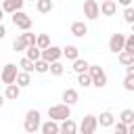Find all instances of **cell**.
<instances>
[{
  "instance_id": "15",
  "label": "cell",
  "mask_w": 134,
  "mask_h": 134,
  "mask_svg": "<svg viewBox=\"0 0 134 134\" xmlns=\"http://www.w3.org/2000/svg\"><path fill=\"white\" fill-rule=\"evenodd\" d=\"M96 119H98V126H100V128H109V126L115 124V115H113L111 111H103Z\"/></svg>"
},
{
  "instance_id": "26",
  "label": "cell",
  "mask_w": 134,
  "mask_h": 134,
  "mask_svg": "<svg viewBox=\"0 0 134 134\" xmlns=\"http://www.w3.org/2000/svg\"><path fill=\"white\" fill-rule=\"evenodd\" d=\"M48 67H50V63H46L44 59L34 61V71H36V73H46V71H48Z\"/></svg>"
},
{
  "instance_id": "20",
  "label": "cell",
  "mask_w": 134,
  "mask_h": 134,
  "mask_svg": "<svg viewBox=\"0 0 134 134\" xmlns=\"http://www.w3.org/2000/svg\"><path fill=\"white\" fill-rule=\"evenodd\" d=\"M36 8H38V13H50L54 8V2L52 0H36Z\"/></svg>"
},
{
  "instance_id": "30",
  "label": "cell",
  "mask_w": 134,
  "mask_h": 134,
  "mask_svg": "<svg viewBox=\"0 0 134 134\" xmlns=\"http://www.w3.org/2000/svg\"><path fill=\"white\" fill-rule=\"evenodd\" d=\"M13 48H15L17 52H21V50H25V48H27V44H25L23 36H17V38H15V42H13Z\"/></svg>"
},
{
  "instance_id": "21",
  "label": "cell",
  "mask_w": 134,
  "mask_h": 134,
  "mask_svg": "<svg viewBox=\"0 0 134 134\" xmlns=\"http://www.w3.org/2000/svg\"><path fill=\"white\" fill-rule=\"evenodd\" d=\"M117 59H119V63H121L124 67H128V65H132V63H134V54H132V52H128V50L117 52Z\"/></svg>"
},
{
  "instance_id": "29",
  "label": "cell",
  "mask_w": 134,
  "mask_h": 134,
  "mask_svg": "<svg viewBox=\"0 0 134 134\" xmlns=\"http://www.w3.org/2000/svg\"><path fill=\"white\" fill-rule=\"evenodd\" d=\"M48 71H50L52 75H61V73L65 71V67H63V63H61V61H54V63H50Z\"/></svg>"
},
{
  "instance_id": "41",
  "label": "cell",
  "mask_w": 134,
  "mask_h": 134,
  "mask_svg": "<svg viewBox=\"0 0 134 134\" xmlns=\"http://www.w3.org/2000/svg\"><path fill=\"white\" fill-rule=\"evenodd\" d=\"M2 17H4V10H2V6H0V23H2Z\"/></svg>"
},
{
  "instance_id": "11",
  "label": "cell",
  "mask_w": 134,
  "mask_h": 134,
  "mask_svg": "<svg viewBox=\"0 0 134 134\" xmlns=\"http://www.w3.org/2000/svg\"><path fill=\"white\" fill-rule=\"evenodd\" d=\"M98 6H100V15H105V17H113L117 13V2L115 0H103Z\"/></svg>"
},
{
  "instance_id": "13",
  "label": "cell",
  "mask_w": 134,
  "mask_h": 134,
  "mask_svg": "<svg viewBox=\"0 0 134 134\" xmlns=\"http://www.w3.org/2000/svg\"><path fill=\"white\" fill-rule=\"evenodd\" d=\"M86 34H88V25H86L84 21H73V23H71V36L84 38Z\"/></svg>"
},
{
  "instance_id": "8",
  "label": "cell",
  "mask_w": 134,
  "mask_h": 134,
  "mask_svg": "<svg viewBox=\"0 0 134 134\" xmlns=\"http://www.w3.org/2000/svg\"><path fill=\"white\" fill-rule=\"evenodd\" d=\"M63 57V48H59V46H48V48H44L42 50V59L46 61V63H54V61H59Z\"/></svg>"
},
{
  "instance_id": "1",
  "label": "cell",
  "mask_w": 134,
  "mask_h": 134,
  "mask_svg": "<svg viewBox=\"0 0 134 134\" xmlns=\"http://www.w3.org/2000/svg\"><path fill=\"white\" fill-rule=\"evenodd\" d=\"M40 117H42V115H40V111H36V109H29V111L25 113L23 128H25L27 134H36V132L40 130V126H42V119H40Z\"/></svg>"
},
{
  "instance_id": "45",
  "label": "cell",
  "mask_w": 134,
  "mask_h": 134,
  "mask_svg": "<svg viewBox=\"0 0 134 134\" xmlns=\"http://www.w3.org/2000/svg\"><path fill=\"white\" fill-rule=\"evenodd\" d=\"M25 2H27V0H25Z\"/></svg>"
},
{
  "instance_id": "17",
  "label": "cell",
  "mask_w": 134,
  "mask_h": 134,
  "mask_svg": "<svg viewBox=\"0 0 134 134\" xmlns=\"http://www.w3.org/2000/svg\"><path fill=\"white\" fill-rule=\"evenodd\" d=\"M15 84H17L19 88H27V86L31 84V73H27V71H19V73H17Z\"/></svg>"
},
{
  "instance_id": "40",
  "label": "cell",
  "mask_w": 134,
  "mask_h": 134,
  "mask_svg": "<svg viewBox=\"0 0 134 134\" xmlns=\"http://www.w3.org/2000/svg\"><path fill=\"white\" fill-rule=\"evenodd\" d=\"M2 105H4V96L0 94V109H2Z\"/></svg>"
},
{
  "instance_id": "7",
  "label": "cell",
  "mask_w": 134,
  "mask_h": 134,
  "mask_svg": "<svg viewBox=\"0 0 134 134\" xmlns=\"http://www.w3.org/2000/svg\"><path fill=\"white\" fill-rule=\"evenodd\" d=\"M98 15H100L98 2H96V0H84V17L90 19V21H94Z\"/></svg>"
},
{
  "instance_id": "39",
  "label": "cell",
  "mask_w": 134,
  "mask_h": 134,
  "mask_svg": "<svg viewBox=\"0 0 134 134\" xmlns=\"http://www.w3.org/2000/svg\"><path fill=\"white\" fill-rule=\"evenodd\" d=\"M128 134H134V121H132V124L128 126Z\"/></svg>"
},
{
  "instance_id": "12",
  "label": "cell",
  "mask_w": 134,
  "mask_h": 134,
  "mask_svg": "<svg viewBox=\"0 0 134 134\" xmlns=\"http://www.w3.org/2000/svg\"><path fill=\"white\" fill-rule=\"evenodd\" d=\"M59 130H61V134H77V124H75L71 117H67V119L61 121Z\"/></svg>"
},
{
  "instance_id": "18",
  "label": "cell",
  "mask_w": 134,
  "mask_h": 134,
  "mask_svg": "<svg viewBox=\"0 0 134 134\" xmlns=\"http://www.w3.org/2000/svg\"><path fill=\"white\" fill-rule=\"evenodd\" d=\"M19 94H21V88L17 84H8L6 90H4V98H8V100H17Z\"/></svg>"
},
{
  "instance_id": "16",
  "label": "cell",
  "mask_w": 134,
  "mask_h": 134,
  "mask_svg": "<svg viewBox=\"0 0 134 134\" xmlns=\"http://www.w3.org/2000/svg\"><path fill=\"white\" fill-rule=\"evenodd\" d=\"M40 132H42V134H57V132H61V130H59V121H54V119L44 121V124L40 126Z\"/></svg>"
},
{
  "instance_id": "43",
  "label": "cell",
  "mask_w": 134,
  "mask_h": 134,
  "mask_svg": "<svg viewBox=\"0 0 134 134\" xmlns=\"http://www.w3.org/2000/svg\"><path fill=\"white\" fill-rule=\"evenodd\" d=\"M57 134H61V132H57Z\"/></svg>"
},
{
  "instance_id": "4",
  "label": "cell",
  "mask_w": 134,
  "mask_h": 134,
  "mask_svg": "<svg viewBox=\"0 0 134 134\" xmlns=\"http://www.w3.org/2000/svg\"><path fill=\"white\" fill-rule=\"evenodd\" d=\"M13 25L23 29V31H29L31 29V17L23 10H17V13H13Z\"/></svg>"
},
{
  "instance_id": "9",
  "label": "cell",
  "mask_w": 134,
  "mask_h": 134,
  "mask_svg": "<svg viewBox=\"0 0 134 134\" xmlns=\"http://www.w3.org/2000/svg\"><path fill=\"white\" fill-rule=\"evenodd\" d=\"M124 44H126V36H124V34H113V36L109 38V50L115 52V54L124 50Z\"/></svg>"
},
{
  "instance_id": "23",
  "label": "cell",
  "mask_w": 134,
  "mask_h": 134,
  "mask_svg": "<svg viewBox=\"0 0 134 134\" xmlns=\"http://www.w3.org/2000/svg\"><path fill=\"white\" fill-rule=\"evenodd\" d=\"M36 46H38L40 50L48 48V46H50V36H48V34H40V36H36Z\"/></svg>"
},
{
  "instance_id": "33",
  "label": "cell",
  "mask_w": 134,
  "mask_h": 134,
  "mask_svg": "<svg viewBox=\"0 0 134 134\" xmlns=\"http://www.w3.org/2000/svg\"><path fill=\"white\" fill-rule=\"evenodd\" d=\"M124 50H128V52H132V54H134V34L126 36V44H124Z\"/></svg>"
},
{
  "instance_id": "44",
  "label": "cell",
  "mask_w": 134,
  "mask_h": 134,
  "mask_svg": "<svg viewBox=\"0 0 134 134\" xmlns=\"http://www.w3.org/2000/svg\"><path fill=\"white\" fill-rule=\"evenodd\" d=\"M52 2H54V0H52Z\"/></svg>"
},
{
  "instance_id": "2",
  "label": "cell",
  "mask_w": 134,
  "mask_h": 134,
  "mask_svg": "<svg viewBox=\"0 0 134 134\" xmlns=\"http://www.w3.org/2000/svg\"><path fill=\"white\" fill-rule=\"evenodd\" d=\"M48 117L54 119V121H63L67 117H71V107L65 105V103H59V105H52L48 107Z\"/></svg>"
},
{
  "instance_id": "3",
  "label": "cell",
  "mask_w": 134,
  "mask_h": 134,
  "mask_svg": "<svg viewBox=\"0 0 134 134\" xmlns=\"http://www.w3.org/2000/svg\"><path fill=\"white\" fill-rule=\"evenodd\" d=\"M88 73L92 77V86H96V88H105L107 86V73H105V69L100 65H90Z\"/></svg>"
},
{
  "instance_id": "19",
  "label": "cell",
  "mask_w": 134,
  "mask_h": 134,
  "mask_svg": "<svg viewBox=\"0 0 134 134\" xmlns=\"http://www.w3.org/2000/svg\"><path fill=\"white\" fill-rule=\"evenodd\" d=\"M63 57H65V59H69V61H75V59L80 57V50H77V46H73V44H67V46L63 48Z\"/></svg>"
},
{
  "instance_id": "6",
  "label": "cell",
  "mask_w": 134,
  "mask_h": 134,
  "mask_svg": "<svg viewBox=\"0 0 134 134\" xmlns=\"http://www.w3.org/2000/svg\"><path fill=\"white\" fill-rule=\"evenodd\" d=\"M17 73H19V69H17V65L15 63H6L4 67H2V71H0V80L8 86V84H15V80H17Z\"/></svg>"
},
{
  "instance_id": "36",
  "label": "cell",
  "mask_w": 134,
  "mask_h": 134,
  "mask_svg": "<svg viewBox=\"0 0 134 134\" xmlns=\"http://www.w3.org/2000/svg\"><path fill=\"white\" fill-rule=\"evenodd\" d=\"M126 75H134V63L126 67Z\"/></svg>"
},
{
  "instance_id": "5",
  "label": "cell",
  "mask_w": 134,
  "mask_h": 134,
  "mask_svg": "<svg viewBox=\"0 0 134 134\" xmlns=\"http://www.w3.org/2000/svg\"><path fill=\"white\" fill-rule=\"evenodd\" d=\"M96 128H98L96 115H86V117H82V121H80V126H77V130H80L82 134H94Z\"/></svg>"
},
{
  "instance_id": "34",
  "label": "cell",
  "mask_w": 134,
  "mask_h": 134,
  "mask_svg": "<svg viewBox=\"0 0 134 134\" xmlns=\"http://www.w3.org/2000/svg\"><path fill=\"white\" fill-rule=\"evenodd\" d=\"M124 88L128 92H134V75H126L124 77Z\"/></svg>"
},
{
  "instance_id": "14",
  "label": "cell",
  "mask_w": 134,
  "mask_h": 134,
  "mask_svg": "<svg viewBox=\"0 0 134 134\" xmlns=\"http://www.w3.org/2000/svg\"><path fill=\"white\" fill-rule=\"evenodd\" d=\"M77 98H80V94H77L75 88H65V90H63V103H65V105L71 107V105L77 103Z\"/></svg>"
},
{
  "instance_id": "35",
  "label": "cell",
  "mask_w": 134,
  "mask_h": 134,
  "mask_svg": "<svg viewBox=\"0 0 134 134\" xmlns=\"http://www.w3.org/2000/svg\"><path fill=\"white\" fill-rule=\"evenodd\" d=\"M115 134H128V126L121 124V121H117L115 124Z\"/></svg>"
},
{
  "instance_id": "42",
  "label": "cell",
  "mask_w": 134,
  "mask_h": 134,
  "mask_svg": "<svg viewBox=\"0 0 134 134\" xmlns=\"http://www.w3.org/2000/svg\"><path fill=\"white\" fill-rule=\"evenodd\" d=\"M132 34H134V23H132Z\"/></svg>"
},
{
  "instance_id": "38",
  "label": "cell",
  "mask_w": 134,
  "mask_h": 134,
  "mask_svg": "<svg viewBox=\"0 0 134 134\" xmlns=\"http://www.w3.org/2000/svg\"><path fill=\"white\" fill-rule=\"evenodd\" d=\"M117 2H119L121 6H130V2H132V0H117Z\"/></svg>"
},
{
  "instance_id": "22",
  "label": "cell",
  "mask_w": 134,
  "mask_h": 134,
  "mask_svg": "<svg viewBox=\"0 0 134 134\" xmlns=\"http://www.w3.org/2000/svg\"><path fill=\"white\" fill-rule=\"evenodd\" d=\"M88 67H90V63H88L86 59H80V57H77V59L73 61V71H75V73H84V71H88Z\"/></svg>"
},
{
  "instance_id": "27",
  "label": "cell",
  "mask_w": 134,
  "mask_h": 134,
  "mask_svg": "<svg viewBox=\"0 0 134 134\" xmlns=\"http://www.w3.org/2000/svg\"><path fill=\"white\" fill-rule=\"evenodd\" d=\"M25 50H27V59H31V61H38V59H42V50H40L38 46H27Z\"/></svg>"
},
{
  "instance_id": "28",
  "label": "cell",
  "mask_w": 134,
  "mask_h": 134,
  "mask_svg": "<svg viewBox=\"0 0 134 134\" xmlns=\"http://www.w3.org/2000/svg\"><path fill=\"white\" fill-rule=\"evenodd\" d=\"M19 67H21V71L31 73V71H34V61H31V59H27V57H23V59L19 61Z\"/></svg>"
},
{
  "instance_id": "37",
  "label": "cell",
  "mask_w": 134,
  "mask_h": 134,
  "mask_svg": "<svg viewBox=\"0 0 134 134\" xmlns=\"http://www.w3.org/2000/svg\"><path fill=\"white\" fill-rule=\"evenodd\" d=\"M4 36H6V27H4V25H2V23H0V40H2V38H4Z\"/></svg>"
},
{
  "instance_id": "31",
  "label": "cell",
  "mask_w": 134,
  "mask_h": 134,
  "mask_svg": "<svg viewBox=\"0 0 134 134\" xmlns=\"http://www.w3.org/2000/svg\"><path fill=\"white\" fill-rule=\"evenodd\" d=\"M124 21L130 23V25L134 23V8H132V6H126V8H124Z\"/></svg>"
},
{
  "instance_id": "25",
  "label": "cell",
  "mask_w": 134,
  "mask_h": 134,
  "mask_svg": "<svg viewBox=\"0 0 134 134\" xmlns=\"http://www.w3.org/2000/svg\"><path fill=\"white\" fill-rule=\"evenodd\" d=\"M77 84H80L82 88H90V86H92V77H90V73H88V71L77 73Z\"/></svg>"
},
{
  "instance_id": "24",
  "label": "cell",
  "mask_w": 134,
  "mask_h": 134,
  "mask_svg": "<svg viewBox=\"0 0 134 134\" xmlns=\"http://www.w3.org/2000/svg\"><path fill=\"white\" fill-rule=\"evenodd\" d=\"M119 121L126 124V126H130V124L134 121V109H124V111L119 113Z\"/></svg>"
},
{
  "instance_id": "46",
  "label": "cell",
  "mask_w": 134,
  "mask_h": 134,
  "mask_svg": "<svg viewBox=\"0 0 134 134\" xmlns=\"http://www.w3.org/2000/svg\"><path fill=\"white\" fill-rule=\"evenodd\" d=\"M0 2H2V0H0Z\"/></svg>"
},
{
  "instance_id": "10",
  "label": "cell",
  "mask_w": 134,
  "mask_h": 134,
  "mask_svg": "<svg viewBox=\"0 0 134 134\" xmlns=\"http://www.w3.org/2000/svg\"><path fill=\"white\" fill-rule=\"evenodd\" d=\"M23 4H25V0H2V2H0L2 10H4V13H10V15L17 13V10H21Z\"/></svg>"
},
{
  "instance_id": "32",
  "label": "cell",
  "mask_w": 134,
  "mask_h": 134,
  "mask_svg": "<svg viewBox=\"0 0 134 134\" xmlns=\"http://www.w3.org/2000/svg\"><path fill=\"white\" fill-rule=\"evenodd\" d=\"M21 36H23V40H25L27 46H36V34H31V31H23Z\"/></svg>"
}]
</instances>
